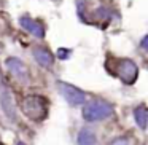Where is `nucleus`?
Segmentation results:
<instances>
[{
  "label": "nucleus",
  "mask_w": 148,
  "mask_h": 145,
  "mask_svg": "<svg viewBox=\"0 0 148 145\" xmlns=\"http://www.w3.org/2000/svg\"><path fill=\"white\" fill-rule=\"evenodd\" d=\"M21 110L27 118L34 120V121H40L46 116L48 112V102L43 96H37V94H30L26 96L21 102Z\"/></svg>",
  "instance_id": "nucleus-1"
},
{
  "label": "nucleus",
  "mask_w": 148,
  "mask_h": 145,
  "mask_svg": "<svg viewBox=\"0 0 148 145\" xmlns=\"http://www.w3.org/2000/svg\"><path fill=\"white\" fill-rule=\"evenodd\" d=\"M113 115V107L108 102L103 100H94V102L84 105L83 109V118L86 121H102Z\"/></svg>",
  "instance_id": "nucleus-2"
},
{
  "label": "nucleus",
  "mask_w": 148,
  "mask_h": 145,
  "mask_svg": "<svg viewBox=\"0 0 148 145\" xmlns=\"http://www.w3.org/2000/svg\"><path fill=\"white\" fill-rule=\"evenodd\" d=\"M115 74L119 77V80L126 85H132L137 80L138 69L137 64L131 59H116L115 62Z\"/></svg>",
  "instance_id": "nucleus-3"
},
{
  "label": "nucleus",
  "mask_w": 148,
  "mask_h": 145,
  "mask_svg": "<svg viewBox=\"0 0 148 145\" xmlns=\"http://www.w3.org/2000/svg\"><path fill=\"white\" fill-rule=\"evenodd\" d=\"M58 88H59V93L62 94V97L70 105H81L86 100V94L83 91H80L77 86H72V85L64 83V81H58Z\"/></svg>",
  "instance_id": "nucleus-4"
},
{
  "label": "nucleus",
  "mask_w": 148,
  "mask_h": 145,
  "mask_svg": "<svg viewBox=\"0 0 148 145\" xmlns=\"http://www.w3.org/2000/svg\"><path fill=\"white\" fill-rule=\"evenodd\" d=\"M0 105L3 109L5 115L14 121L16 120V107H14V100H13V96H11V91L10 88L5 85V81L0 78Z\"/></svg>",
  "instance_id": "nucleus-5"
},
{
  "label": "nucleus",
  "mask_w": 148,
  "mask_h": 145,
  "mask_svg": "<svg viewBox=\"0 0 148 145\" xmlns=\"http://www.w3.org/2000/svg\"><path fill=\"white\" fill-rule=\"evenodd\" d=\"M5 64H7L8 72H10V74L13 75L18 81H21V83H27V81H29V78H30L29 67H27V65L21 61V59H18V58H8L7 61H5Z\"/></svg>",
  "instance_id": "nucleus-6"
},
{
  "label": "nucleus",
  "mask_w": 148,
  "mask_h": 145,
  "mask_svg": "<svg viewBox=\"0 0 148 145\" xmlns=\"http://www.w3.org/2000/svg\"><path fill=\"white\" fill-rule=\"evenodd\" d=\"M19 24L26 32L32 34L37 38H43V37H45V27H43V24L38 23V21L32 19V18H29V16H21Z\"/></svg>",
  "instance_id": "nucleus-7"
},
{
  "label": "nucleus",
  "mask_w": 148,
  "mask_h": 145,
  "mask_svg": "<svg viewBox=\"0 0 148 145\" xmlns=\"http://www.w3.org/2000/svg\"><path fill=\"white\" fill-rule=\"evenodd\" d=\"M32 53H34V58H35V61L38 62L42 67H51L53 62H54L53 54L49 53L48 48H45V46H35Z\"/></svg>",
  "instance_id": "nucleus-8"
},
{
  "label": "nucleus",
  "mask_w": 148,
  "mask_h": 145,
  "mask_svg": "<svg viewBox=\"0 0 148 145\" xmlns=\"http://www.w3.org/2000/svg\"><path fill=\"white\" fill-rule=\"evenodd\" d=\"M77 142H78V145H96L97 139H96V134H94L91 129L84 128V129H81V131L78 132Z\"/></svg>",
  "instance_id": "nucleus-9"
},
{
  "label": "nucleus",
  "mask_w": 148,
  "mask_h": 145,
  "mask_svg": "<svg viewBox=\"0 0 148 145\" xmlns=\"http://www.w3.org/2000/svg\"><path fill=\"white\" fill-rule=\"evenodd\" d=\"M134 120H135V123L138 124V128H140V129L147 128V120H148L147 107H145V105H138L137 109L134 110Z\"/></svg>",
  "instance_id": "nucleus-10"
},
{
  "label": "nucleus",
  "mask_w": 148,
  "mask_h": 145,
  "mask_svg": "<svg viewBox=\"0 0 148 145\" xmlns=\"http://www.w3.org/2000/svg\"><path fill=\"white\" fill-rule=\"evenodd\" d=\"M110 145H131V142L127 137H116L110 142Z\"/></svg>",
  "instance_id": "nucleus-11"
},
{
  "label": "nucleus",
  "mask_w": 148,
  "mask_h": 145,
  "mask_svg": "<svg viewBox=\"0 0 148 145\" xmlns=\"http://www.w3.org/2000/svg\"><path fill=\"white\" fill-rule=\"evenodd\" d=\"M69 56H70V49H67V48H59L58 49V58L59 59H67Z\"/></svg>",
  "instance_id": "nucleus-12"
},
{
  "label": "nucleus",
  "mask_w": 148,
  "mask_h": 145,
  "mask_svg": "<svg viewBox=\"0 0 148 145\" xmlns=\"http://www.w3.org/2000/svg\"><path fill=\"white\" fill-rule=\"evenodd\" d=\"M147 40H148V37H147V35H145L143 38H142V48H143V49H147Z\"/></svg>",
  "instance_id": "nucleus-13"
},
{
  "label": "nucleus",
  "mask_w": 148,
  "mask_h": 145,
  "mask_svg": "<svg viewBox=\"0 0 148 145\" xmlns=\"http://www.w3.org/2000/svg\"><path fill=\"white\" fill-rule=\"evenodd\" d=\"M16 145H26V144H24V142H18Z\"/></svg>",
  "instance_id": "nucleus-14"
},
{
  "label": "nucleus",
  "mask_w": 148,
  "mask_h": 145,
  "mask_svg": "<svg viewBox=\"0 0 148 145\" xmlns=\"http://www.w3.org/2000/svg\"><path fill=\"white\" fill-rule=\"evenodd\" d=\"M51 2H61V0H51Z\"/></svg>",
  "instance_id": "nucleus-15"
},
{
  "label": "nucleus",
  "mask_w": 148,
  "mask_h": 145,
  "mask_svg": "<svg viewBox=\"0 0 148 145\" xmlns=\"http://www.w3.org/2000/svg\"><path fill=\"white\" fill-rule=\"evenodd\" d=\"M0 145H2V144H0Z\"/></svg>",
  "instance_id": "nucleus-16"
}]
</instances>
